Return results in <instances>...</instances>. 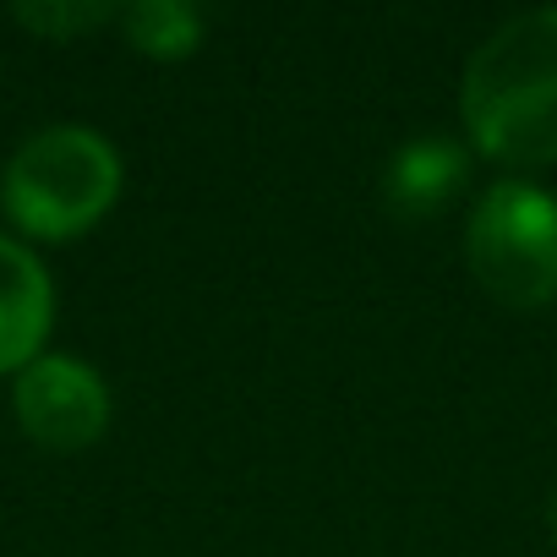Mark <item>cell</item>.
I'll return each instance as SVG.
<instances>
[{"label": "cell", "instance_id": "obj_1", "mask_svg": "<svg viewBox=\"0 0 557 557\" xmlns=\"http://www.w3.org/2000/svg\"><path fill=\"white\" fill-rule=\"evenodd\" d=\"M465 132L497 164L557 159V7L503 23L465 66Z\"/></svg>", "mask_w": 557, "mask_h": 557}, {"label": "cell", "instance_id": "obj_2", "mask_svg": "<svg viewBox=\"0 0 557 557\" xmlns=\"http://www.w3.org/2000/svg\"><path fill=\"white\" fill-rule=\"evenodd\" d=\"M121 197V159L88 126H45L34 132L0 181L7 213L45 240H72L94 230Z\"/></svg>", "mask_w": 557, "mask_h": 557}, {"label": "cell", "instance_id": "obj_3", "mask_svg": "<svg viewBox=\"0 0 557 557\" xmlns=\"http://www.w3.org/2000/svg\"><path fill=\"white\" fill-rule=\"evenodd\" d=\"M465 262L492 301L546 307L557 296V197L530 181L486 186L465 224Z\"/></svg>", "mask_w": 557, "mask_h": 557}, {"label": "cell", "instance_id": "obj_4", "mask_svg": "<svg viewBox=\"0 0 557 557\" xmlns=\"http://www.w3.org/2000/svg\"><path fill=\"white\" fill-rule=\"evenodd\" d=\"M17 421L39 448H88L110 426V388L99 383L94 367L72 356H39L17 372Z\"/></svg>", "mask_w": 557, "mask_h": 557}, {"label": "cell", "instance_id": "obj_5", "mask_svg": "<svg viewBox=\"0 0 557 557\" xmlns=\"http://www.w3.org/2000/svg\"><path fill=\"white\" fill-rule=\"evenodd\" d=\"M50 318H55L50 273L28 246L0 235V372H23L28 361H39Z\"/></svg>", "mask_w": 557, "mask_h": 557}, {"label": "cell", "instance_id": "obj_6", "mask_svg": "<svg viewBox=\"0 0 557 557\" xmlns=\"http://www.w3.org/2000/svg\"><path fill=\"white\" fill-rule=\"evenodd\" d=\"M465 186V148L448 137H416L405 143L383 170V202L399 219H432L443 213Z\"/></svg>", "mask_w": 557, "mask_h": 557}, {"label": "cell", "instance_id": "obj_7", "mask_svg": "<svg viewBox=\"0 0 557 557\" xmlns=\"http://www.w3.org/2000/svg\"><path fill=\"white\" fill-rule=\"evenodd\" d=\"M121 28H126V39H132L143 55L181 61V55H191L197 39H202V12L186 7V0H143V7H126V12H121Z\"/></svg>", "mask_w": 557, "mask_h": 557}, {"label": "cell", "instance_id": "obj_8", "mask_svg": "<svg viewBox=\"0 0 557 557\" xmlns=\"http://www.w3.org/2000/svg\"><path fill=\"white\" fill-rule=\"evenodd\" d=\"M110 17V7H17V23H28L34 34L50 39H72L83 28H99Z\"/></svg>", "mask_w": 557, "mask_h": 557}, {"label": "cell", "instance_id": "obj_9", "mask_svg": "<svg viewBox=\"0 0 557 557\" xmlns=\"http://www.w3.org/2000/svg\"><path fill=\"white\" fill-rule=\"evenodd\" d=\"M552 535H557V497H552Z\"/></svg>", "mask_w": 557, "mask_h": 557}]
</instances>
